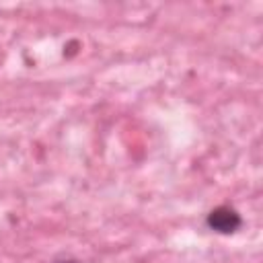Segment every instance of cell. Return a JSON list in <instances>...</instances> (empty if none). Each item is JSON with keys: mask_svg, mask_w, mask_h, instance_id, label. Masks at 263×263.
<instances>
[{"mask_svg": "<svg viewBox=\"0 0 263 263\" xmlns=\"http://www.w3.org/2000/svg\"><path fill=\"white\" fill-rule=\"evenodd\" d=\"M208 226H210L212 230L220 232V234H230V232H234V230L240 226V216H238L232 208L220 205V208H216V210L210 212V216H208Z\"/></svg>", "mask_w": 263, "mask_h": 263, "instance_id": "cell-1", "label": "cell"}, {"mask_svg": "<svg viewBox=\"0 0 263 263\" xmlns=\"http://www.w3.org/2000/svg\"><path fill=\"white\" fill-rule=\"evenodd\" d=\"M55 263H80L78 259H60V261H55Z\"/></svg>", "mask_w": 263, "mask_h": 263, "instance_id": "cell-2", "label": "cell"}]
</instances>
